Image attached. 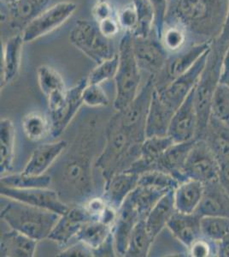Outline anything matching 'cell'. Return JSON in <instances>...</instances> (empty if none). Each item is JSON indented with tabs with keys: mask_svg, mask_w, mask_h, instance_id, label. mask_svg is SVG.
Instances as JSON below:
<instances>
[{
	"mask_svg": "<svg viewBox=\"0 0 229 257\" xmlns=\"http://www.w3.org/2000/svg\"><path fill=\"white\" fill-rule=\"evenodd\" d=\"M168 192L156 188L138 185L136 189L128 196V198L130 199L131 202L136 208L140 218L145 219L154 206Z\"/></svg>",
	"mask_w": 229,
	"mask_h": 257,
	"instance_id": "35",
	"label": "cell"
},
{
	"mask_svg": "<svg viewBox=\"0 0 229 257\" xmlns=\"http://www.w3.org/2000/svg\"><path fill=\"white\" fill-rule=\"evenodd\" d=\"M223 56L220 57V54L216 53L211 54L210 51L204 70L195 87L194 102L197 116L196 139L203 138L209 124L212 99L216 87L220 83Z\"/></svg>",
	"mask_w": 229,
	"mask_h": 257,
	"instance_id": "5",
	"label": "cell"
},
{
	"mask_svg": "<svg viewBox=\"0 0 229 257\" xmlns=\"http://www.w3.org/2000/svg\"><path fill=\"white\" fill-rule=\"evenodd\" d=\"M16 131L12 120L0 121V173L6 175L13 168L15 158Z\"/></svg>",
	"mask_w": 229,
	"mask_h": 257,
	"instance_id": "32",
	"label": "cell"
},
{
	"mask_svg": "<svg viewBox=\"0 0 229 257\" xmlns=\"http://www.w3.org/2000/svg\"><path fill=\"white\" fill-rule=\"evenodd\" d=\"M113 226L98 220H90L81 228L76 240L85 243L94 253L113 237Z\"/></svg>",
	"mask_w": 229,
	"mask_h": 257,
	"instance_id": "31",
	"label": "cell"
},
{
	"mask_svg": "<svg viewBox=\"0 0 229 257\" xmlns=\"http://www.w3.org/2000/svg\"><path fill=\"white\" fill-rule=\"evenodd\" d=\"M202 139L214 153L219 165L229 162V125L210 117L205 134Z\"/></svg>",
	"mask_w": 229,
	"mask_h": 257,
	"instance_id": "28",
	"label": "cell"
},
{
	"mask_svg": "<svg viewBox=\"0 0 229 257\" xmlns=\"http://www.w3.org/2000/svg\"><path fill=\"white\" fill-rule=\"evenodd\" d=\"M153 242L154 240L151 238L145 225V219L139 220L132 231L125 256H148Z\"/></svg>",
	"mask_w": 229,
	"mask_h": 257,
	"instance_id": "36",
	"label": "cell"
},
{
	"mask_svg": "<svg viewBox=\"0 0 229 257\" xmlns=\"http://www.w3.org/2000/svg\"><path fill=\"white\" fill-rule=\"evenodd\" d=\"M50 0H18L17 3L8 6L11 25L14 30H23L47 10Z\"/></svg>",
	"mask_w": 229,
	"mask_h": 257,
	"instance_id": "30",
	"label": "cell"
},
{
	"mask_svg": "<svg viewBox=\"0 0 229 257\" xmlns=\"http://www.w3.org/2000/svg\"><path fill=\"white\" fill-rule=\"evenodd\" d=\"M119 67L114 81L116 97L113 107L116 111L127 108L139 94L141 82L140 68L138 65L133 47V35L125 32L119 44Z\"/></svg>",
	"mask_w": 229,
	"mask_h": 257,
	"instance_id": "4",
	"label": "cell"
},
{
	"mask_svg": "<svg viewBox=\"0 0 229 257\" xmlns=\"http://www.w3.org/2000/svg\"><path fill=\"white\" fill-rule=\"evenodd\" d=\"M96 126L95 120H89L70 149L62 155V160L58 159V164H54L56 172L52 177L58 184L56 190L67 204L68 201L69 205L82 204L93 196V168L95 162L88 151L94 145Z\"/></svg>",
	"mask_w": 229,
	"mask_h": 257,
	"instance_id": "1",
	"label": "cell"
},
{
	"mask_svg": "<svg viewBox=\"0 0 229 257\" xmlns=\"http://www.w3.org/2000/svg\"><path fill=\"white\" fill-rule=\"evenodd\" d=\"M229 125V86L220 82L211 102V116Z\"/></svg>",
	"mask_w": 229,
	"mask_h": 257,
	"instance_id": "41",
	"label": "cell"
},
{
	"mask_svg": "<svg viewBox=\"0 0 229 257\" xmlns=\"http://www.w3.org/2000/svg\"><path fill=\"white\" fill-rule=\"evenodd\" d=\"M70 42L97 64L116 54L110 39L102 34L95 21H77L70 31Z\"/></svg>",
	"mask_w": 229,
	"mask_h": 257,
	"instance_id": "6",
	"label": "cell"
},
{
	"mask_svg": "<svg viewBox=\"0 0 229 257\" xmlns=\"http://www.w3.org/2000/svg\"><path fill=\"white\" fill-rule=\"evenodd\" d=\"M200 225L203 237L213 242H220L229 233L228 217H201Z\"/></svg>",
	"mask_w": 229,
	"mask_h": 257,
	"instance_id": "39",
	"label": "cell"
},
{
	"mask_svg": "<svg viewBox=\"0 0 229 257\" xmlns=\"http://www.w3.org/2000/svg\"><path fill=\"white\" fill-rule=\"evenodd\" d=\"M139 220L142 219L128 196L118 210L113 226L114 247L116 256H125L132 231Z\"/></svg>",
	"mask_w": 229,
	"mask_h": 257,
	"instance_id": "16",
	"label": "cell"
},
{
	"mask_svg": "<svg viewBox=\"0 0 229 257\" xmlns=\"http://www.w3.org/2000/svg\"><path fill=\"white\" fill-rule=\"evenodd\" d=\"M1 209V219L13 230L41 241L49 237L60 214L8 199Z\"/></svg>",
	"mask_w": 229,
	"mask_h": 257,
	"instance_id": "2",
	"label": "cell"
},
{
	"mask_svg": "<svg viewBox=\"0 0 229 257\" xmlns=\"http://www.w3.org/2000/svg\"><path fill=\"white\" fill-rule=\"evenodd\" d=\"M220 165L204 139H197L183 169L184 180L193 179L203 184L217 180Z\"/></svg>",
	"mask_w": 229,
	"mask_h": 257,
	"instance_id": "8",
	"label": "cell"
},
{
	"mask_svg": "<svg viewBox=\"0 0 229 257\" xmlns=\"http://www.w3.org/2000/svg\"><path fill=\"white\" fill-rule=\"evenodd\" d=\"M88 84L87 77L82 78L77 84L70 88H67L66 98L64 105L57 116L51 119L53 123V138H58L67 128L72 122L73 118L84 104L83 91Z\"/></svg>",
	"mask_w": 229,
	"mask_h": 257,
	"instance_id": "18",
	"label": "cell"
},
{
	"mask_svg": "<svg viewBox=\"0 0 229 257\" xmlns=\"http://www.w3.org/2000/svg\"><path fill=\"white\" fill-rule=\"evenodd\" d=\"M219 181L229 195V162L220 164Z\"/></svg>",
	"mask_w": 229,
	"mask_h": 257,
	"instance_id": "50",
	"label": "cell"
},
{
	"mask_svg": "<svg viewBox=\"0 0 229 257\" xmlns=\"http://www.w3.org/2000/svg\"><path fill=\"white\" fill-rule=\"evenodd\" d=\"M39 86L46 96L49 108L50 118L57 116L64 105L66 91L64 79L54 68L49 65H41L37 70Z\"/></svg>",
	"mask_w": 229,
	"mask_h": 257,
	"instance_id": "13",
	"label": "cell"
},
{
	"mask_svg": "<svg viewBox=\"0 0 229 257\" xmlns=\"http://www.w3.org/2000/svg\"><path fill=\"white\" fill-rule=\"evenodd\" d=\"M83 102L92 108L105 107L110 105V99L101 84H88L83 91Z\"/></svg>",
	"mask_w": 229,
	"mask_h": 257,
	"instance_id": "43",
	"label": "cell"
},
{
	"mask_svg": "<svg viewBox=\"0 0 229 257\" xmlns=\"http://www.w3.org/2000/svg\"><path fill=\"white\" fill-rule=\"evenodd\" d=\"M180 182L169 173L160 170H152L140 174L138 185L156 188L167 192L173 191L179 185Z\"/></svg>",
	"mask_w": 229,
	"mask_h": 257,
	"instance_id": "38",
	"label": "cell"
},
{
	"mask_svg": "<svg viewBox=\"0 0 229 257\" xmlns=\"http://www.w3.org/2000/svg\"><path fill=\"white\" fill-rule=\"evenodd\" d=\"M18 1V0H1V2H2L4 5H6L7 7L14 5V4L17 3Z\"/></svg>",
	"mask_w": 229,
	"mask_h": 257,
	"instance_id": "53",
	"label": "cell"
},
{
	"mask_svg": "<svg viewBox=\"0 0 229 257\" xmlns=\"http://www.w3.org/2000/svg\"><path fill=\"white\" fill-rule=\"evenodd\" d=\"M24 43L22 33L13 35L5 42L2 51L1 88L12 83L18 77Z\"/></svg>",
	"mask_w": 229,
	"mask_h": 257,
	"instance_id": "22",
	"label": "cell"
},
{
	"mask_svg": "<svg viewBox=\"0 0 229 257\" xmlns=\"http://www.w3.org/2000/svg\"><path fill=\"white\" fill-rule=\"evenodd\" d=\"M139 177V174L124 171L115 173L105 180L103 197L108 204L116 210H119L125 200L138 186Z\"/></svg>",
	"mask_w": 229,
	"mask_h": 257,
	"instance_id": "19",
	"label": "cell"
},
{
	"mask_svg": "<svg viewBox=\"0 0 229 257\" xmlns=\"http://www.w3.org/2000/svg\"><path fill=\"white\" fill-rule=\"evenodd\" d=\"M198 216H222L229 218V195L219 179L204 184L200 204L196 211Z\"/></svg>",
	"mask_w": 229,
	"mask_h": 257,
	"instance_id": "21",
	"label": "cell"
},
{
	"mask_svg": "<svg viewBox=\"0 0 229 257\" xmlns=\"http://www.w3.org/2000/svg\"><path fill=\"white\" fill-rule=\"evenodd\" d=\"M39 241L13 230L1 232L0 255L3 257H33Z\"/></svg>",
	"mask_w": 229,
	"mask_h": 257,
	"instance_id": "27",
	"label": "cell"
},
{
	"mask_svg": "<svg viewBox=\"0 0 229 257\" xmlns=\"http://www.w3.org/2000/svg\"><path fill=\"white\" fill-rule=\"evenodd\" d=\"M174 113L173 110L168 108L167 105L162 103L157 88H155L146 117V138L168 136V127Z\"/></svg>",
	"mask_w": 229,
	"mask_h": 257,
	"instance_id": "25",
	"label": "cell"
},
{
	"mask_svg": "<svg viewBox=\"0 0 229 257\" xmlns=\"http://www.w3.org/2000/svg\"><path fill=\"white\" fill-rule=\"evenodd\" d=\"M174 144V141L168 136L145 138L141 146L139 158L127 171L140 175L145 172L157 169L160 157Z\"/></svg>",
	"mask_w": 229,
	"mask_h": 257,
	"instance_id": "20",
	"label": "cell"
},
{
	"mask_svg": "<svg viewBox=\"0 0 229 257\" xmlns=\"http://www.w3.org/2000/svg\"><path fill=\"white\" fill-rule=\"evenodd\" d=\"M133 47L140 70L157 76L165 68L168 59V51L155 34L147 38L133 37Z\"/></svg>",
	"mask_w": 229,
	"mask_h": 257,
	"instance_id": "11",
	"label": "cell"
},
{
	"mask_svg": "<svg viewBox=\"0 0 229 257\" xmlns=\"http://www.w3.org/2000/svg\"><path fill=\"white\" fill-rule=\"evenodd\" d=\"M66 140L43 144L34 150L22 173L27 175L40 176L47 173L69 148Z\"/></svg>",
	"mask_w": 229,
	"mask_h": 257,
	"instance_id": "17",
	"label": "cell"
},
{
	"mask_svg": "<svg viewBox=\"0 0 229 257\" xmlns=\"http://www.w3.org/2000/svg\"><path fill=\"white\" fill-rule=\"evenodd\" d=\"M204 184L202 182L186 179L180 182L174 190V203L178 213H196L203 198Z\"/></svg>",
	"mask_w": 229,
	"mask_h": 257,
	"instance_id": "26",
	"label": "cell"
},
{
	"mask_svg": "<svg viewBox=\"0 0 229 257\" xmlns=\"http://www.w3.org/2000/svg\"><path fill=\"white\" fill-rule=\"evenodd\" d=\"M169 0H150L155 12V29L154 33L161 40L162 31L164 30L165 17L167 15L168 3Z\"/></svg>",
	"mask_w": 229,
	"mask_h": 257,
	"instance_id": "46",
	"label": "cell"
},
{
	"mask_svg": "<svg viewBox=\"0 0 229 257\" xmlns=\"http://www.w3.org/2000/svg\"><path fill=\"white\" fill-rule=\"evenodd\" d=\"M229 75V46L224 53L223 60H222V67H221V76L220 78Z\"/></svg>",
	"mask_w": 229,
	"mask_h": 257,
	"instance_id": "52",
	"label": "cell"
},
{
	"mask_svg": "<svg viewBox=\"0 0 229 257\" xmlns=\"http://www.w3.org/2000/svg\"><path fill=\"white\" fill-rule=\"evenodd\" d=\"M186 29L180 24L164 28L161 41L165 49L172 53L179 52L186 42Z\"/></svg>",
	"mask_w": 229,
	"mask_h": 257,
	"instance_id": "42",
	"label": "cell"
},
{
	"mask_svg": "<svg viewBox=\"0 0 229 257\" xmlns=\"http://www.w3.org/2000/svg\"><path fill=\"white\" fill-rule=\"evenodd\" d=\"M58 256L93 257L94 256V253L93 249L85 243L77 241L59 252Z\"/></svg>",
	"mask_w": 229,
	"mask_h": 257,
	"instance_id": "47",
	"label": "cell"
},
{
	"mask_svg": "<svg viewBox=\"0 0 229 257\" xmlns=\"http://www.w3.org/2000/svg\"><path fill=\"white\" fill-rule=\"evenodd\" d=\"M229 0H179L175 16L179 24L195 32L208 34L226 21Z\"/></svg>",
	"mask_w": 229,
	"mask_h": 257,
	"instance_id": "3",
	"label": "cell"
},
{
	"mask_svg": "<svg viewBox=\"0 0 229 257\" xmlns=\"http://www.w3.org/2000/svg\"><path fill=\"white\" fill-rule=\"evenodd\" d=\"M90 220L92 219L82 205L72 206L58 219L48 239L61 245H65L70 242V240L76 239L81 228Z\"/></svg>",
	"mask_w": 229,
	"mask_h": 257,
	"instance_id": "15",
	"label": "cell"
},
{
	"mask_svg": "<svg viewBox=\"0 0 229 257\" xmlns=\"http://www.w3.org/2000/svg\"><path fill=\"white\" fill-rule=\"evenodd\" d=\"M195 88L174 111L168 127V136L174 143H184L196 139L197 116L194 102Z\"/></svg>",
	"mask_w": 229,
	"mask_h": 257,
	"instance_id": "12",
	"label": "cell"
},
{
	"mask_svg": "<svg viewBox=\"0 0 229 257\" xmlns=\"http://www.w3.org/2000/svg\"><path fill=\"white\" fill-rule=\"evenodd\" d=\"M175 212L173 190L162 196L145 218V225L154 241L162 230L167 227L169 219Z\"/></svg>",
	"mask_w": 229,
	"mask_h": 257,
	"instance_id": "29",
	"label": "cell"
},
{
	"mask_svg": "<svg viewBox=\"0 0 229 257\" xmlns=\"http://www.w3.org/2000/svg\"><path fill=\"white\" fill-rule=\"evenodd\" d=\"M99 28L102 34L105 35V37L111 39L115 35H117L121 30L118 21L116 18H106L105 20L101 21L98 23Z\"/></svg>",
	"mask_w": 229,
	"mask_h": 257,
	"instance_id": "49",
	"label": "cell"
},
{
	"mask_svg": "<svg viewBox=\"0 0 229 257\" xmlns=\"http://www.w3.org/2000/svg\"><path fill=\"white\" fill-rule=\"evenodd\" d=\"M119 54L116 53L111 59L97 64L87 76L89 84H102L109 80L114 79L119 67Z\"/></svg>",
	"mask_w": 229,
	"mask_h": 257,
	"instance_id": "40",
	"label": "cell"
},
{
	"mask_svg": "<svg viewBox=\"0 0 229 257\" xmlns=\"http://www.w3.org/2000/svg\"><path fill=\"white\" fill-rule=\"evenodd\" d=\"M93 19L98 24L106 18H113L114 12L109 0H96L92 9Z\"/></svg>",
	"mask_w": 229,
	"mask_h": 257,
	"instance_id": "48",
	"label": "cell"
},
{
	"mask_svg": "<svg viewBox=\"0 0 229 257\" xmlns=\"http://www.w3.org/2000/svg\"><path fill=\"white\" fill-rule=\"evenodd\" d=\"M138 12V24L131 35L134 38H147L154 33L155 12L150 0H133Z\"/></svg>",
	"mask_w": 229,
	"mask_h": 257,
	"instance_id": "37",
	"label": "cell"
},
{
	"mask_svg": "<svg viewBox=\"0 0 229 257\" xmlns=\"http://www.w3.org/2000/svg\"><path fill=\"white\" fill-rule=\"evenodd\" d=\"M220 82H223V83H225V84L229 86V75H227V76H224V77H222V78H220Z\"/></svg>",
	"mask_w": 229,
	"mask_h": 257,
	"instance_id": "54",
	"label": "cell"
},
{
	"mask_svg": "<svg viewBox=\"0 0 229 257\" xmlns=\"http://www.w3.org/2000/svg\"><path fill=\"white\" fill-rule=\"evenodd\" d=\"M1 197L15 200L31 205L36 208H43L63 215L70 209V206L64 202L58 191L51 188L20 190L1 185Z\"/></svg>",
	"mask_w": 229,
	"mask_h": 257,
	"instance_id": "10",
	"label": "cell"
},
{
	"mask_svg": "<svg viewBox=\"0 0 229 257\" xmlns=\"http://www.w3.org/2000/svg\"><path fill=\"white\" fill-rule=\"evenodd\" d=\"M217 256L229 257V233L217 242Z\"/></svg>",
	"mask_w": 229,
	"mask_h": 257,
	"instance_id": "51",
	"label": "cell"
},
{
	"mask_svg": "<svg viewBox=\"0 0 229 257\" xmlns=\"http://www.w3.org/2000/svg\"><path fill=\"white\" fill-rule=\"evenodd\" d=\"M211 49L207 51L185 73L174 78L168 84L161 88H157L159 98L164 105L173 111L178 107L188 96L191 90L196 87L201 74L204 70L208 57Z\"/></svg>",
	"mask_w": 229,
	"mask_h": 257,
	"instance_id": "7",
	"label": "cell"
},
{
	"mask_svg": "<svg viewBox=\"0 0 229 257\" xmlns=\"http://www.w3.org/2000/svg\"><path fill=\"white\" fill-rule=\"evenodd\" d=\"M189 255L193 257H209L217 255V242L201 237L188 248Z\"/></svg>",
	"mask_w": 229,
	"mask_h": 257,
	"instance_id": "45",
	"label": "cell"
},
{
	"mask_svg": "<svg viewBox=\"0 0 229 257\" xmlns=\"http://www.w3.org/2000/svg\"><path fill=\"white\" fill-rule=\"evenodd\" d=\"M196 140L197 139L172 144L160 157L156 170L171 174L180 183L185 181L183 177V169Z\"/></svg>",
	"mask_w": 229,
	"mask_h": 257,
	"instance_id": "24",
	"label": "cell"
},
{
	"mask_svg": "<svg viewBox=\"0 0 229 257\" xmlns=\"http://www.w3.org/2000/svg\"><path fill=\"white\" fill-rule=\"evenodd\" d=\"M1 185L6 187L29 190V189H46L53 184V177L45 173L43 175H27L24 173H13L1 176Z\"/></svg>",
	"mask_w": 229,
	"mask_h": 257,
	"instance_id": "34",
	"label": "cell"
},
{
	"mask_svg": "<svg viewBox=\"0 0 229 257\" xmlns=\"http://www.w3.org/2000/svg\"><path fill=\"white\" fill-rule=\"evenodd\" d=\"M22 127L26 138L31 142L38 143L52 137L53 123L50 117L40 111H31L22 120Z\"/></svg>",
	"mask_w": 229,
	"mask_h": 257,
	"instance_id": "33",
	"label": "cell"
},
{
	"mask_svg": "<svg viewBox=\"0 0 229 257\" xmlns=\"http://www.w3.org/2000/svg\"><path fill=\"white\" fill-rule=\"evenodd\" d=\"M210 49V43L203 42L201 44L189 47L185 51L180 52L178 55L174 56L171 59H168L165 68L160 73L163 74V76H157L156 88H162L173 81L174 78L185 73L186 70H188L198 59H200L201 56Z\"/></svg>",
	"mask_w": 229,
	"mask_h": 257,
	"instance_id": "14",
	"label": "cell"
},
{
	"mask_svg": "<svg viewBox=\"0 0 229 257\" xmlns=\"http://www.w3.org/2000/svg\"><path fill=\"white\" fill-rule=\"evenodd\" d=\"M116 18L119 23L121 29H123L125 32H129L130 34L134 32L139 20L136 6L134 5V1L131 0L129 3L122 6L116 13Z\"/></svg>",
	"mask_w": 229,
	"mask_h": 257,
	"instance_id": "44",
	"label": "cell"
},
{
	"mask_svg": "<svg viewBox=\"0 0 229 257\" xmlns=\"http://www.w3.org/2000/svg\"><path fill=\"white\" fill-rule=\"evenodd\" d=\"M200 218L196 213L186 214L175 212L169 219L167 228L175 239L189 248L196 240L203 237Z\"/></svg>",
	"mask_w": 229,
	"mask_h": 257,
	"instance_id": "23",
	"label": "cell"
},
{
	"mask_svg": "<svg viewBox=\"0 0 229 257\" xmlns=\"http://www.w3.org/2000/svg\"><path fill=\"white\" fill-rule=\"evenodd\" d=\"M77 9L74 2L64 1L45 10L23 30L25 43L41 38L64 24Z\"/></svg>",
	"mask_w": 229,
	"mask_h": 257,
	"instance_id": "9",
	"label": "cell"
}]
</instances>
